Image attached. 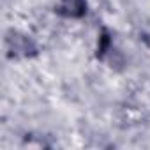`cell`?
Instances as JSON below:
<instances>
[{
  "mask_svg": "<svg viewBox=\"0 0 150 150\" xmlns=\"http://www.w3.org/2000/svg\"><path fill=\"white\" fill-rule=\"evenodd\" d=\"M85 0H60V13L69 18H80L85 13Z\"/></svg>",
  "mask_w": 150,
  "mask_h": 150,
  "instance_id": "1",
  "label": "cell"
}]
</instances>
